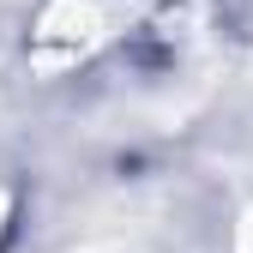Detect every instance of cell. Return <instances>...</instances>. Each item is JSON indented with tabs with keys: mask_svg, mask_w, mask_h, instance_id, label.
<instances>
[{
	"mask_svg": "<svg viewBox=\"0 0 253 253\" xmlns=\"http://www.w3.org/2000/svg\"><path fill=\"white\" fill-rule=\"evenodd\" d=\"M241 253H253V217L241 223Z\"/></svg>",
	"mask_w": 253,
	"mask_h": 253,
	"instance_id": "obj_1",
	"label": "cell"
},
{
	"mask_svg": "<svg viewBox=\"0 0 253 253\" xmlns=\"http://www.w3.org/2000/svg\"><path fill=\"white\" fill-rule=\"evenodd\" d=\"M0 211H6V199H0Z\"/></svg>",
	"mask_w": 253,
	"mask_h": 253,
	"instance_id": "obj_2",
	"label": "cell"
}]
</instances>
